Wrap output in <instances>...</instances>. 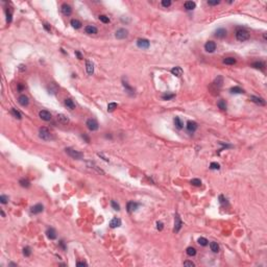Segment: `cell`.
Masks as SVG:
<instances>
[{
  "label": "cell",
  "mask_w": 267,
  "mask_h": 267,
  "mask_svg": "<svg viewBox=\"0 0 267 267\" xmlns=\"http://www.w3.org/2000/svg\"><path fill=\"white\" fill-rule=\"evenodd\" d=\"M39 137L44 141H50L53 139V135L47 127H41L39 129Z\"/></svg>",
  "instance_id": "obj_1"
},
{
  "label": "cell",
  "mask_w": 267,
  "mask_h": 267,
  "mask_svg": "<svg viewBox=\"0 0 267 267\" xmlns=\"http://www.w3.org/2000/svg\"><path fill=\"white\" fill-rule=\"evenodd\" d=\"M65 151H66V152H67L72 159H74V160H81V159L83 158V154H82L81 152H79V151H77V150L71 148V147H67V148L65 149Z\"/></svg>",
  "instance_id": "obj_2"
},
{
  "label": "cell",
  "mask_w": 267,
  "mask_h": 267,
  "mask_svg": "<svg viewBox=\"0 0 267 267\" xmlns=\"http://www.w3.org/2000/svg\"><path fill=\"white\" fill-rule=\"evenodd\" d=\"M236 38L238 41L240 42H244V41H247L249 39V33L247 30L245 29H238L236 31Z\"/></svg>",
  "instance_id": "obj_3"
},
{
  "label": "cell",
  "mask_w": 267,
  "mask_h": 267,
  "mask_svg": "<svg viewBox=\"0 0 267 267\" xmlns=\"http://www.w3.org/2000/svg\"><path fill=\"white\" fill-rule=\"evenodd\" d=\"M87 127L90 129V130H92V131H95L98 129V122L95 120V119H88L87 120Z\"/></svg>",
  "instance_id": "obj_4"
},
{
  "label": "cell",
  "mask_w": 267,
  "mask_h": 267,
  "mask_svg": "<svg viewBox=\"0 0 267 267\" xmlns=\"http://www.w3.org/2000/svg\"><path fill=\"white\" fill-rule=\"evenodd\" d=\"M149 45H150L149 41L146 40V39H139L137 41V46L139 48H141V49H148Z\"/></svg>",
  "instance_id": "obj_5"
},
{
  "label": "cell",
  "mask_w": 267,
  "mask_h": 267,
  "mask_svg": "<svg viewBox=\"0 0 267 267\" xmlns=\"http://www.w3.org/2000/svg\"><path fill=\"white\" fill-rule=\"evenodd\" d=\"M39 116H40V118L42 119V120H44V121H50V120H51V118H52L51 114L49 113L48 111H45V110L40 111Z\"/></svg>",
  "instance_id": "obj_6"
},
{
  "label": "cell",
  "mask_w": 267,
  "mask_h": 267,
  "mask_svg": "<svg viewBox=\"0 0 267 267\" xmlns=\"http://www.w3.org/2000/svg\"><path fill=\"white\" fill-rule=\"evenodd\" d=\"M127 34H128V31L124 29V28H120V29H118L115 33V37L119 40H122V39H125L126 37H127Z\"/></svg>",
  "instance_id": "obj_7"
},
{
  "label": "cell",
  "mask_w": 267,
  "mask_h": 267,
  "mask_svg": "<svg viewBox=\"0 0 267 267\" xmlns=\"http://www.w3.org/2000/svg\"><path fill=\"white\" fill-rule=\"evenodd\" d=\"M205 49L207 52H214L216 50V43L213 41H209L205 45Z\"/></svg>",
  "instance_id": "obj_8"
},
{
  "label": "cell",
  "mask_w": 267,
  "mask_h": 267,
  "mask_svg": "<svg viewBox=\"0 0 267 267\" xmlns=\"http://www.w3.org/2000/svg\"><path fill=\"white\" fill-rule=\"evenodd\" d=\"M61 11L62 13L64 14L65 16H69V15H71V13H72V9H71V6H70L69 4L67 3H64L62 6H61Z\"/></svg>",
  "instance_id": "obj_9"
},
{
  "label": "cell",
  "mask_w": 267,
  "mask_h": 267,
  "mask_svg": "<svg viewBox=\"0 0 267 267\" xmlns=\"http://www.w3.org/2000/svg\"><path fill=\"white\" fill-rule=\"evenodd\" d=\"M138 207H139V203L138 202L129 201L127 203V206H126V209H127V212L128 213H132V212H135V211L138 209Z\"/></svg>",
  "instance_id": "obj_10"
},
{
  "label": "cell",
  "mask_w": 267,
  "mask_h": 267,
  "mask_svg": "<svg viewBox=\"0 0 267 267\" xmlns=\"http://www.w3.org/2000/svg\"><path fill=\"white\" fill-rule=\"evenodd\" d=\"M183 226V222L181 220V217L179 214H175V221H174V232H179Z\"/></svg>",
  "instance_id": "obj_11"
},
{
  "label": "cell",
  "mask_w": 267,
  "mask_h": 267,
  "mask_svg": "<svg viewBox=\"0 0 267 267\" xmlns=\"http://www.w3.org/2000/svg\"><path fill=\"white\" fill-rule=\"evenodd\" d=\"M18 102L22 105V107H26V105H28V103H29V99L26 95H20L18 98Z\"/></svg>",
  "instance_id": "obj_12"
},
{
  "label": "cell",
  "mask_w": 267,
  "mask_h": 267,
  "mask_svg": "<svg viewBox=\"0 0 267 267\" xmlns=\"http://www.w3.org/2000/svg\"><path fill=\"white\" fill-rule=\"evenodd\" d=\"M197 127H198V125H197V123H196L195 121H188V123H187V129H188V131L194 132L196 129H197Z\"/></svg>",
  "instance_id": "obj_13"
},
{
  "label": "cell",
  "mask_w": 267,
  "mask_h": 267,
  "mask_svg": "<svg viewBox=\"0 0 267 267\" xmlns=\"http://www.w3.org/2000/svg\"><path fill=\"white\" fill-rule=\"evenodd\" d=\"M43 210H44L43 205H41V203H37L36 206H33L31 208V213H33V214H40V213L43 212Z\"/></svg>",
  "instance_id": "obj_14"
},
{
  "label": "cell",
  "mask_w": 267,
  "mask_h": 267,
  "mask_svg": "<svg viewBox=\"0 0 267 267\" xmlns=\"http://www.w3.org/2000/svg\"><path fill=\"white\" fill-rule=\"evenodd\" d=\"M46 236L50 239V240H54L55 238H57V232L53 228H50L46 231Z\"/></svg>",
  "instance_id": "obj_15"
},
{
  "label": "cell",
  "mask_w": 267,
  "mask_h": 267,
  "mask_svg": "<svg viewBox=\"0 0 267 267\" xmlns=\"http://www.w3.org/2000/svg\"><path fill=\"white\" fill-rule=\"evenodd\" d=\"M250 100L252 102H255L256 104H259V105H265L266 102L265 100L263 99V98L261 97H257V96H250Z\"/></svg>",
  "instance_id": "obj_16"
},
{
  "label": "cell",
  "mask_w": 267,
  "mask_h": 267,
  "mask_svg": "<svg viewBox=\"0 0 267 267\" xmlns=\"http://www.w3.org/2000/svg\"><path fill=\"white\" fill-rule=\"evenodd\" d=\"M86 69H87L88 74L92 75L94 73V64L91 61H87L86 62Z\"/></svg>",
  "instance_id": "obj_17"
},
{
  "label": "cell",
  "mask_w": 267,
  "mask_h": 267,
  "mask_svg": "<svg viewBox=\"0 0 267 267\" xmlns=\"http://www.w3.org/2000/svg\"><path fill=\"white\" fill-rule=\"evenodd\" d=\"M121 226V220L119 219V218H117V217H115V218H113L111 220V222H110V227L112 228V229H115V228H119Z\"/></svg>",
  "instance_id": "obj_18"
},
{
  "label": "cell",
  "mask_w": 267,
  "mask_h": 267,
  "mask_svg": "<svg viewBox=\"0 0 267 267\" xmlns=\"http://www.w3.org/2000/svg\"><path fill=\"white\" fill-rule=\"evenodd\" d=\"M215 36L217 38H219V39L226 38L227 37V30L224 29V28H218V29L216 30V32H215Z\"/></svg>",
  "instance_id": "obj_19"
},
{
  "label": "cell",
  "mask_w": 267,
  "mask_h": 267,
  "mask_svg": "<svg viewBox=\"0 0 267 267\" xmlns=\"http://www.w3.org/2000/svg\"><path fill=\"white\" fill-rule=\"evenodd\" d=\"M183 72H184V71H183V69L181 67H173L171 69V73L173 75H175V76H177V77H181L183 75Z\"/></svg>",
  "instance_id": "obj_20"
},
{
  "label": "cell",
  "mask_w": 267,
  "mask_h": 267,
  "mask_svg": "<svg viewBox=\"0 0 267 267\" xmlns=\"http://www.w3.org/2000/svg\"><path fill=\"white\" fill-rule=\"evenodd\" d=\"M57 119H58V121H59V122H61V123H63V124H67V123H69V118H68L67 116H65L64 114H59V115L57 116Z\"/></svg>",
  "instance_id": "obj_21"
},
{
  "label": "cell",
  "mask_w": 267,
  "mask_h": 267,
  "mask_svg": "<svg viewBox=\"0 0 267 267\" xmlns=\"http://www.w3.org/2000/svg\"><path fill=\"white\" fill-rule=\"evenodd\" d=\"M85 30H86V32L88 33V34H95V33H97V28L95 26H93V25H88V26H86V28H85Z\"/></svg>",
  "instance_id": "obj_22"
},
{
  "label": "cell",
  "mask_w": 267,
  "mask_h": 267,
  "mask_svg": "<svg viewBox=\"0 0 267 267\" xmlns=\"http://www.w3.org/2000/svg\"><path fill=\"white\" fill-rule=\"evenodd\" d=\"M65 105L70 110H74L75 109V103L73 102V100L71 99V98H67V99H65Z\"/></svg>",
  "instance_id": "obj_23"
},
{
  "label": "cell",
  "mask_w": 267,
  "mask_h": 267,
  "mask_svg": "<svg viewBox=\"0 0 267 267\" xmlns=\"http://www.w3.org/2000/svg\"><path fill=\"white\" fill-rule=\"evenodd\" d=\"M184 6H185V9H186L187 11H192V10L195 9L196 4H195L194 1H186L185 4H184Z\"/></svg>",
  "instance_id": "obj_24"
},
{
  "label": "cell",
  "mask_w": 267,
  "mask_h": 267,
  "mask_svg": "<svg viewBox=\"0 0 267 267\" xmlns=\"http://www.w3.org/2000/svg\"><path fill=\"white\" fill-rule=\"evenodd\" d=\"M251 67H254L256 69H260V70H264L265 68V64L263 62H255L251 64Z\"/></svg>",
  "instance_id": "obj_25"
},
{
  "label": "cell",
  "mask_w": 267,
  "mask_h": 267,
  "mask_svg": "<svg viewBox=\"0 0 267 267\" xmlns=\"http://www.w3.org/2000/svg\"><path fill=\"white\" fill-rule=\"evenodd\" d=\"M70 23H71L72 27H73V28H75V29H78V28H80V27H81V22H80V21H78V20H76V19H72Z\"/></svg>",
  "instance_id": "obj_26"
},
{
  "label": "cell",
  "mask_w": 267,
  "mask_h": 267,
  "mask_svg": "<svg viewBox=\"0 0 267 267\" xmlns=\"http://www.w3.org/2000/svg\"><path fill=\"white\" fill-rule=\"evenodd\" d=\"M174 125H175V127H176V128L182 129L183 126H184V123H183V121L181 120L179 117H175L174 118Z\"/></svg>",
  "instance_id": "obj_27"
},
{
  "label": "cell",
  "mask_w": 267,
  "mask_h": 267,
  "mask_svg": "<svg viewBox=\"0 0 267 267\" xmlns=\"http://www.w3.org/2000/svg\"><path fill=\"white\" fill-rule=\"evenodd\" d=\"M210 248H211V250H212L213 252H218L219 251V245H218V243L217 242H211L210 243Z\"/></svg>",
  "instance_id": "obj_28"
},
{
  "label": "cell",
  "mask_w": 267,
  "mask_h": 267,
  "mask_svg": "<svg viewBox=\"0 0 267 267\" xmlns=\"http://www.w3.org/2000/svg\"><path fill=\"white\" fill-rule=\"evenodd\" d=\"M11 113H12V115L15 117V118H17V119H20L22 118V116H21V114H20V112L19 111H17V109H15V108H13L12 110H11Z\"/></svg>",
  "instance_id": "obj_29"
},
{
  "label": "cell",
  "mask_w": 267,
  "mask_h": 267,
  "mask_svg": "<svg viewBox=\"0 0 267 267\" xmlns=\"http://www.w3.org/2000/svg\"><path fill=\"white\" fill-rule=\"evenodd\" d=\"M19 184L22 186V187H24V188H29L30 187V183L27 181V180H25V179H21L19 181Z\"/></svg>",
  "instance_id": "obj_30"
},
{
  "label": "cell",
  "mask_w": 267,
  "mask_h": 267,
  "mask_svg": "<svg viewBox=\"0 0 267 267\" xmlns=\"http://www.w3.org/2000/svg\"><path fill=\"white\" fill-rule=\"evenodd\" d=\"M223 63L226 65H234L236 63V59H234V58H226L223 60Z\"/></svg>",
  "instance_id": "obj_31"
},
{
  "label": "cell",
  "mask_w": 267,
  "mask_h": 267,
  "mask_svg": "<svg viewBox=\"0 0 267 267\" xmlns=\"http://www.w3.org/2000/svg\"><path fill=\"white\" fill-rule=\"evenodd\" d=\"M197 242H198V244H199V245H201V246H207V245L209 244V241L207 240L206 238H203V237H200V238H198Z\"/></svg>",
  "instance_id": "obj_32"
},
{
  "label": "cell",
  "mask_w": 267,
  "mask_h": 267,
  "mask_svg": "<svg viewBox=\"0 0 267 267\" xmlns=\"http://www.w3.org/2000/svg\"><path fill=\"white\" fill-rule=\"evenodd\" d=\"M222 83H223V78H222L221 76H218V77H217V78L215 79V81H214V85L217 86L218 88H220V87L222 86Z\"/></svg>",
  "instance_id": "obj_33"
},
{
  "label": "cell",
  "mask_w": 267,
  "mask_h": 267,
  "mask_svg": "<svg viewBox=\"0 0 267 267\" xmlns=\"http://www.w3.org/2000/svg\"><path fill=\"white\" fill-rule=\"evenodd\" d=\"M231 92L235 93V94H240V93H244V91L240 87H233L231 89Z\"/></svg>",
  "instance_id": "obj_34"
},
{
  "label": "cell",
  "mask_w": 267,
  "mask_h": 267,
  "mask_svg": "<svg viewBox=\"0 0 267 267\" xmlns=\"http://www.w3.org/2000/svg\"><path fill=\"white\" fill-rule=\"evenodd\" d=\"M186 252H187V255H188V256L192 257V256H195V255H196V249H195L194 247H188L187 250H186Z\"/></svg>",
  "instance_id": "obj_35"
},
{
  "label": "cell",
  "mask_w": 267,
  "mask_h": 267,
  "mask_svg": "<svg viewBox=\"0 0 267 267\" xmlns=\"http://www.w3.org/2000/svg\"><path fill=\"white\" fill-rule=\"evenodd\" d=\"M217 105H218V108L220 109V110H222V111H226L227 110V102L224 101V100H220L218 103H217Z\"/></svg>",
  "instance_id": "obj_36"
},
{
  "label": "cell",
  "mask_w": 267,
  "mask_h": 267,
  "mask_svg": "<svg viewBox=\"0 0 267 267\" xmlns=\"http://www.w3.org/2000/svg\"><path fill=\"white\" fill-rule=\"evenodd\" d=\"M122 83H123V87L126 89V91H127V92H128L129 94H134V90H132V88L128 86V83H127V82L123 80V81H122Z\"/></svg>",
  "instance_id": "obj_37"
},
{
  "label": "cell",
  "mask_w": 267,
  "mask_h": 267,
  "mask_svg": "<svg viewBox=\"0 0 267 267\" xmlns=\"http://www.w3.org/2000/svg\"><path fill=\"white\" fill-rule=\"evenodd\" d=\"M23 255L25 257H29L31 255V249H30L29 246H26V247L23 248Z\"/></svg>",
  "instance_id": "obj_38"
},
{
  "label": "cell",
  "mask_w": 267,
  "mask_h": 267,
  "mask_svg": "<svg viewBox=\"0 0 267 267\" xmlns=\"http://www.w3.org/2000/svg\"><path fill=\"white\" fill-rule=\"evenodd\" d=\"M6 22L11 23L12 22V11L11 10H6Z\"/></svg>",
  "instance_id": "obj_39"
},
{
  "label": "cell",
  "mask_w": 267,
  "mask_h": 267,
  "mask_svg": "<svg viewBox=\"0 0 267 267\" xmlns=\"http://www.w3.org/2000/svg\"><path fill=\"white\" fill-rule=\"evenodd\" d=\"M116 108H117V103H116V102H111V103H109V105H108V111H109V112H113Z\"/></svg>",
  "instance_id": "obj_40"
},
{
  "label": "cell",
  "mask_w": 267,
  "mask_h": 267,
  "mask_svg": "<svg viewBox=\"0 0 267 267\" xmlns=\"http://www.w3.org/2000/svg\"><path fill=\"white\" fill-rule=\"evenodd\" d=\"M190 183H191V184H192L193 186H196V187H199V186L201 185V181L198 180V179H193Z\"/></svg>",
  "instance_id": "obj_41"
},
{
  "label": "cell",
  "mask_w": 267,
  "mask_h": 267,
  "mask_svg": "<svg viewBox=\"0 0 267 267\" xmlns=\"http://www.w3.org/2000/svg\"><path fill=\"white\" fill-rule=\"evenodd\" d=\"M99 20L101 21V22H103V23H110V19H109V17H107L105 15H100V16H99Z\"/></svg>",
  "instance_id": "obj_42"
},
{
  "label": "cell",
  "mask_w": 267,
  "mask_h": 267,
  "mask_svg": "<svg viewBox=\"0 0 267 267\" xmlns=\"http://www.w3.org/2000/svg\"><path fill=\"white\" fill-rule=\"evenodd\" d=\"M210 168L212 170H218L219 168H220V165L218 164V163H215V162H213V163H211V165H210Z\"/></svg>",
  "instance_id": "obj_43"
},
{
  "label": "cell",
  "mask_w": 267,
  "mask_h": 267,
  "mask_svg": "<svg viewBox=\"0 0 267 267\" xmlns=\"http://www.w3.org/2000/svg\"><path fill=\"white\" fill-rule=\"evenodd\" d=\"M175 95L174 94H164L163 96H162V98L164 100H170V99H172V98L174 97Z\"/></svg>",
  "instance_id": "obj_44"
},
{
  "label": "cell",
  "mask_w": 267,
  "mask_h": 267,
  "mask_svg": "<svg viewBox=\"0 0 267 267\" xmlns=\"http://www.w3.org/2000/svg\"><path fill=\"white\" fill-rule=\"evenodd\" d=\"M9 201V197L8 196H5V195H1L0 196V202L3 203V205H5V203H8Z\"/></svg>",
  "instance_id": "obj_45"
},
{
  "label": "cell",
  "mask_w": 267,
  "mask_h": 267,
  "mask_svg": "<svg viewBox=\"0 0 267 267\" xmlns=\"http://www.w3.org/2000/svg\"><path fill=\"white\" fill-rule=\"evenodd\" d=\"M111 206L113 207V209H114V210H117V211H119V210H120V206H119V205H118V203H117L115 200H112V201H111Z\"/></svg>",
  "instance_id": "obj_46"
},
{
  "label": "cell",
  "mask_w": 267,
  "mask_h": 267,
  "mask_svg": "<svg viewBox=\"0 0 267 267\" xmlns=\"http://www.w3.org/2000/svg\"><path fill=\"white\" fill-rule=\"evenodd\" d=\"M162 5L164 6V8H169V6L171 5V1H170V0H163Z\"/></svg>",
  "instance_id": "obj_47"
},
{
  "label": "cell",
  "mask_w": 267,
  "mask_h": 267,
  "mask_svg": "<svg viewBox=\"0 0 267 267\" xmlns=\"http://www.w3.org/2000/svg\"><path fill=\"white\" fill-rule=\"evenodd\" d=\"M157 229H158L159 231H162V230L164 229V224H163V222L158 221V222H157Z\"/></svg>",
  "instance_id": "obj_48"
},
{
  "label": "cell",
  "mask_w": 267,
  "mask_h": 267,
  "mask_svg": "<svg viewBox=\"0 0 267 267\" xmlns=\"http://www.w3.org/2000/svg\"><path fill=\"white\" fill-rule=\"evenodd\" d=\"M59 244H60V247H61L63 250H66V245H65V242H64V241L61 240Z\"/></svg>",
  "instance_id": "obj_49"
},
{
  "label": "cell",
  "mask_w": 267,
  "mask_h": 267,
  "mask_svg": "<svg viewBox=\"0 0 267 267\" xmlns=\"http://www.w3.org/2000/svg\"><path fill=\"white\" fill-rule=\"evenodd\" d=\"M220 1H218V0H215V1H208V4L209 5H217V4H219Z\"/></svg>",
  "instance_id": "obj_50"
},
{
  "label": "cell",
  "mask_w": 267,
  "mask_h": 267,
  "mask_svg": "<svg viewBox=\"0 0 267 267\" xmlns=\"http://www.w3.org/2000/svg\"><path fill=\"white\" fill-rule=\"evenodd\" d=\"M184 265H185V266L194 267V263H193V262H190V261H185V262H184Z\"/></svg>",
  "instance_id": "obj_51"
},
{
  "label": "cell",
  "mask_w": 267,
  "mask_h": 267,
  "mask_svg": "<svg viewBox=\"0 0 267 267\" xmlns=\"http://www.w3.org/2000/svg\"><path fill=\"white\" fill-rule=\"evenodd\" d=\"M43 26H44V28H45L47 31H50V30H51V27H50V25H49L48 23H44Z\"/></svg>",
  "instance_id": "obj_52"
},
{
  "label": "cell",
  "mask_w": 267,
  "mask_h": 267,
  "mask_svg": "<svg viewBox=\"0 0 267 267\" xmlns=\"http://www.w3.org/2000/svg\"><path fill=\"white\" fill-rule=\"evenodd\" d=\"M219 200H220L221 203H226V202H227V199L223 197V195H220V196H219Z\"/></svg>",
  "instance_id": "obj_53"
},
{
  "label": "cell",
  "mask_w": 267,
  "mask_h": 267,
  "mask_svg": "<svg viewBox=\"0 0 267 267\" xmlns=\"http://www.w3.org/2000/svg\"><path fill=\"white\" fill-rule=\"evenodd\" d=\"M75 54H76V57H77V59H78V60H81V59H82L81 53H80L79 51H75Z\"/></svg>",
  "instance_id": "obj_54"
},
{
  "label": "cell",
  "mask_w": 267,
  "mask_h": 267,
  "mask_svg": "<svg viewBox=\"0 0 267 267\" xmlns=\"http://www.w3.org/2000/svg\"><path fill=\"white\" fill-rule=\"evenodd\" d=\"M81 137H82V138H83V139H85V140H86V141H87V142H88V143H89V142H90V139H89V137H88V136H87V135H85V134H83V135H81Z\"/></svg>",
  "instance_id": "obj_55"
},
{
  "label": "cell",
  "mask_w": 267,
  "mask_h": 267,
  "mask_svg": "<svg viewBox=\"0 0 267 267\" xmlns=\"http://www.w3.org/2000/svg\"><path fill=\"white\" fill-rule=\"evenodd\" d=\"M76 265L77 266H87V263L86 262H77Z\"/></svg>",
  "instance_id": "obj_56"
},
{
  "label": "cell",
  "mask_w": 267,
  "mask_h": 267,
  "mask_svg": "<svg viewBox=\"0 0 267 267\" xmlns=\"http://www.w3.org/2000/svg\"><path fill=\"white\" fill-rule=\"evenodd\" d=\"M25 69H26V67H25L24 65H20V66H19V70H20V71H24Z\"/></svg>",
  "instance_id": "obj_57"
},
{
  "label": "cell",
  "mask_w": 267,
  "mask_h": 267,
  "mask_svg": "<svg viewBox=\"0 0 267 267\" xmlns=\"http://www.w3.org/2000/svg\"><path fill=\"white\" fill-rule=\"evenodd\" d=\"M23 89H24V87H23L22 85H21V83H18V91H20V92H21V91H22Z\"/></svg>",
  "instance_id": "obj_58"
},
{
  "label": "cell",
  "mask_w": 267,
  "mask_h": 267,
  "mask_svg": "<svg viewBox=\"0 0 267 267\" xmlns=\"http://www.w3.org/2000/svg\"><path fill=\"white\" fill-rule=\"evenodd\" d=\"M98 156H99V157H102V154L98 153ZM103 158H104V157H103ZM104 161H107V162H108V161H109V159H108V158H104Z\"/></svg>",
  "instance_id": "obj_59"
},
{
  "label": "cell",
  "mask_w": 267,
  "mask_h": 267,
  "mask_svg": "<svg viewBox=\"0 0 267 267\" xmlns=\"http://www.w3.org/2000/svg\"><path fill=\"white\" fill-rule=\"evenodd\" d=\"M1 215H2V217H4V216H5V215H4V212H3L2 210H1Z\"/></svg>",
  "instance_id": "obj_60"
},
{
  "label": "cell",
  "mask_w": 267,
  "mask_h": 267,
  "mask_svg": "<svg viewBox=\"0 0 267 267\" xmlns=\"http://www.w3.org/2000/svg\"><path fill=\"white\" fill-rule=\"evenodd\" d=\"M10 265H11V266H16V265H17V264H15V263H11V264H10Z\"/></svg>",
  "instance_id": "obj_61"
}]
</instances>
